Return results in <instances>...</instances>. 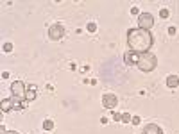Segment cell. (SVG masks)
<instances>
[{
	"label": "cell",
	"instance_id": "obj_9",
	"mask_svg": "<svg viewBox=\"0 0 179 134\" xmlns=\"http://www.w3.org/2000/svg\"><path fill=\"white\" fill-rule=\"evenodd\" d=\"M0 109H2V113L11 111V109H13V99H4L0 102Z\"/></svg>",
	"mask_w": 179,
	"mask_h": 134
},
{
	"label": "cell",
	"instance_id": "obj_21",
	"mask_svg": "<svg viewBox=\"0 0 179 134\" xmlns=\"http://www.w3.org/2000/svg\"><path fill=\"white\" fill-rule=\"evenodd\" d=\"M2 79H9V72H4V73H2Z\"/></svg>",
	"mask_w": 179,
	"mask_h": 134
},
{
	"label": "cell",
	"instance_id": "obj_18",
	"mask_svg": "<svg viewBox=\"0 0 179 134\" xmlns=\"http://www.w3.org/2000/svg\"><path fill=\"white\" fill-rule=\"evenodd\" d=\"M113 118H115L116 122H122V114H120V113H115V114H113Z\"/></svg>",
	"mask_w": 179,
	"mask_h": 134
},
{
	"label": "cell",
	"instance_id": "obj_22",
	"mask_svg": "<svg viewBox=\"0 0 179 134\" xmlns=\"http://www.w3.org/2000/svg\"><path fill=\"white\" fill-rule=\"evenodd\" d=\"M45 134H49V132H45Z\"/></svg>",
	"mask_w": 179,
	"mask_h": 134
},
{
	"label": "cell",
	"instance_id": "obj_2",
	"mask_svg": "<svg viewBox=\"0 0 179 134\" xmlns=\"http://www.w3.org/2000/svg\"><path fill=\"white\" fill-rule=\"evenodd\" d=\"M136 66H138V70L149 73V72H152L158 66V57L154 56L152 52H145V54H142V56H140L138 63H136Z\"/></svg>",
	"mask_w": 179,
	"mask_h": 134
},
{
	"label": "cell",
	"instance_id": "obj_13",
	"mask_svg": "<svg viewBox=\"0 0 179 134\" xmlns=\"http://www.w3.org/2000/svg\"><path fill=\"white\" fill-rule=\"evenodd\" d=\"M131 118H133V116H131L129 113H122V123H129Z\"/></svg>",
	"mask_w": 179,
	"mask_h": 134
},
{
	"label": "cell",
	"instance_id": "obj_4",
	"mask_svg": "<svg viewBox=\"0 0 179 134\" xmlns=\"http://www.w3.org/2000/svg\"><path fill=\"white\" fill-rule=\"evenodd\" d=\"M63 36H64V25L63 23H54V25L49 27V39L57 41V39H61Z\"/></svg>",
	"mask_w": 179,
	"mask_h": 134
},
{
	"label": "cell",
	"instance_id": "obj_12",
	"mask_svg": "<svg viewBox=\"0 0 179 134\" xmlns=\"http://www.w3.org/2000/svg\"><path fill=\"white\" fill-rule=\"evenodd\" d=\"M52 129H54V122L50 120V118H47V120L43 122V131H45V132H50Z\"/></svg>",
	"mask_w": 179,
	"mask_h": 134
},
{
	"label": "cell",
	"instance_id": "obj_16",
	"mask_svg": "<svg viewBox=\"0 0 179 134\" xmlns=\"http://www.w3.org/2000/svg\"><path fill=\"white\" fill-rule=\"evenodd\" d=\"M86 29H88V30H90V32H95V30H97V25H95V23H93V21H90V23H88V25H86Z\"/></svg>",
	"mask_w": 179,
	"mask_h": 134
},
{
	"label": "cell",
	"instance_id": "obj_11",
	"mask_svg": "<svg viewBox=\"0 0 179 134\" xmlns=\"http://www.w3.org/2000/svg\"><path fill=\"white\" fill-rule=\"evenodd\" d=\"M36 97H38V93L34 91V86H29L27 91H25V100H27V102H32V100H36Z\"/></svg>",
	"mask_w": 179,
	"mask_h": 134
},
{
	"label": "cell",
	"instance_id": "obj_20",
	"mask_svg": "<svg viewBox=\"0 0 179 134\" xmlns=\"http://www.w3.org/2000/svg\"><path fill=\"white\" fill-rule=\"evenodd\" d=\"M131 13H133V14H138V16H140V13H138V7H131Z\"/></svg>",
	"mask_w": 179,
	"mask_h": 134
},
{
	"label": "cell",
	"instance_id": "obj_15",
	"mask_svg": "<svg viewBox=\"0 0 179 134\" xmlns=\"http://www.w3.org/2000/svg\"><path fill=\"white\" fill-rule=\"evenodd\" d=\"M159 16H161L163 20H167V18L170 16V13H168V9H161V11H159Z\"/></svg>",
	"mask_w": 179,
	"mask_h": 134
},
{
	"label": "cell",
	"instance_id": "obj_3",
	"mask_svg": "<svg viewBox=\"0 0 179 134\" xmlns=\"http://www.w3.org/2000/svg\"><path fill=\"white\" fill-rule=\"evenodd\" d=\"M152 25H154L152 14L150 13H140V16H138V29H143V30H149L150 32Z\"/></svg>",
	"mask_w": 179,
	"mask_h": 134
},
{
	"label": "cell",
	"instance_id": "obj_17",
	"mask_svg": "<svg viewBox=\"0 0 179 134\" xmlns=\"http://www.w3.org/2000/svg\"><path fill=\"white\" fill-rule=\"evenodd\" d=\"M140 122H142V118H140V116H133V118H131V123H133V125H138Z\"/></svg>",
	"mask_w": 179,
	"mask_h": 134
},
{
	"label": "cell",
	"instance_id": "obj_10",
	"mask_svg": "<svg viewBox=\"0 0 179 134\" xmlns=\"http://www.w3.org/2000/svg\"><path fill=\"white\" fill-rule=\"evenodd\" d=\"M165 82H167V86H168V88H172V90H174V88H177V86H179V77H177V75H168Z\"/></svg>",
	"mask_w": 179,
	"mask_h": 134
},
{
	"label": "cell",
	"instance_id": "obj_7",
	"mask_svg": "<svg viewBox=\"0 0 179 134\" xmlns=\"http://www.w3.org/2000/svg\"><path fill=\"white\" fill-rule=\"evenodd\" d=\"M138 59H140V54H136L133 50H125V54H124V63L127 64V66H133V64L138 63Z\"/></svg>",
	"mask_w": 179,
	"mask_h": 134
},
{
	"label": "cell",
	"instance_id": "obj_19",
	"mask_svg": "<svg viewBox=\"0 0 179 134\" xmlns=\"http://www.w3.org/2000/svg\"><path fill=\"white\" fill-rule=\"evenodd\" d=\"M168 34H170V36L176 34V27H168Z\"/></svg>",
	"mask_w": 179,
	"mask_h": 134
},
{
	"label": "cell",
	"instance_id": "obj_6",
	"mask_svg": "<svg viewBox=\"0 0 179 134\" xmlns=\"http://www.w3.org/2000/svg\"><path fill=\"white\" fill-rule=\"evenodd\" d=\"M102 106L106 109H115L118 106V99L115 97L113 93H106V95H102Z\"/></svg>",
	"mask_w": 179,
	"mask_h": 134
},
{
	"label": "cell",
	"instance_id": "obj_1",
	"mask_svg": "<svg viewBox=\"0 0 179 134\" xmlns=\"http://www.w3.org/2000/svg\"><path fill=\"white\" fill-rule=\"evenodd\" d=\"M154 45V38L149 30H143V29H129L127 30V47L129 50H133L136 54H145V52H150Z\"/></svg>",
	"mask_w": 179,
	"mask_h": 134
},
{
	"label": "cell",
	"instance_id": "obj_14",
	"mask_svg": "<svg viewBox=\"0 0 179 134\" xmlns=\"http://www.w3.org/2000/svg\"><path fill=\"white\" fill-rule=\"evenodd\" d=\"M2 50H4L6 54H9V52H13V45H11V43H4V47H2Z\"/></svg>",
	"mask_w": 179,
	"mask_h": 134
},
{
	"label": "cell",
	"instance_id": "obj_8",
	"mask_svg": "<svg viewBox=\"0 0 179 134\" xmlns=\"http://www.w3.org/2000/svg\"><path fill=\"white\" fill-rule=\"evenodd\" d=\"M142 134H163V129L156 125V123H147L143 127V132Z\"/></svg>",
	"mask_w": 179,
	"mask_h": 134
},
{
	"label": "cell",
	"instance_id": "obj_5",
	"mask_svg": "<svg viewBox=\"0 0 179 134\" xmlns=\"http://www.w3.org/2000/svg\"><path fill=\"white\" fill-rule=\"evenodd\" d=\"M25 91H27V86L23 84L21 81H14L11 84V93H13L14 99H23L25 100Z\"/></svg>",
	"mask_w": 179,
	"mask_h": 134
}]
</instances>
